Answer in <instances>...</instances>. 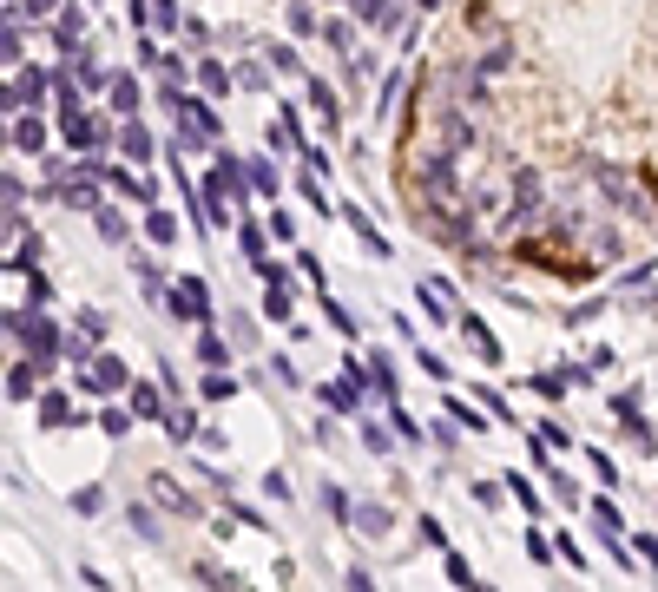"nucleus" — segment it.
<instances>
[{
  "label": "nucleus",
  "instance_id": "f257e3e1",
  "mask_svg": "<svg viewBox=\"0 0 658 592\" xmlns=\"http://www.w3.org/2000/svg\"><path fill=\"white\" fill-rule=\"evenodd\" d=\"M586 178H593V191H599V198L612 204V211H619V218H632V224H645V218H652V204H645V191L632 185V178L619 172V165H593Z\"/></svg>",
  "mask_w": 658,
  "mask_h": 592
},
{
  "label": "nucleus",
  "instance_id": "f03ea898",
  "mask_svg": "<svg viewBox=\"0 0 658 592\" xmlns=\"http://www.w3.org/2000/svg\"><path fill=\"white\" fill-rule=\"evenodd\" d=\"M540 204H547V178L533 172V165H520V172H514V198H507L501 224H507V231H514V224H533V218H540Z\"/></svg>",
  "mask_w": 658,
  "mask_h": 592
},
{
  "label": "nucleus",
  "instance_id": "7ed1b4c3",
  "mask_svg": "<svg viewBox=\"0 0 658 592\" xmlns=\"http://www.w3.org/2000/svg\"><path fill=\"white\" fill-rule=\"evenodd\" d=\"M7 329H14V336H20V329H27V349H33V356H40V362H47L53 349H60V329H53V323H47V316H40V310H33V316H7Z\"/></svg>",
  "mask_w": 658,
  "mask_h": 592
},
{
  "label": "nucleus",
  "instance_id": "20e7f679",
  "mask_svg": "<svg viewBox=\"0 0 658 592\" xmlns=\"http://www.w3.org/2000/svg\"><path fill=\"white\" fill-rule=\"evenodd\" d=\"M172 310L178 316H198V323H204V316H211V296H204V283H178V290H172Z\"/></svg>",
  "mask_w": 658,
  "mask_h": 592
},
{
  "label": "nucleus",
  "instance_id": "39448f33",
  "mask_svg": "<svg viewBox=\"0 0 658 592\" xmlns=\"http://www.w3.org/2000/svg\"><path fill=\"white\" fill-rule=\"evenodd\" d=\"M593 527L606 533V546L619 553V560H626V546H619V533H626V520H619V507H612V500H593Z\"/></svg>",
  "mask_w": 658,
  "mask_h": 592
},
{
  "label": "nucleus",
  "instance_id": "423d86ee",
  "mask_svg": "<svg viewBox=\"0 0 658 592\" xmlns=\"http://www.w3.org/2000/svg\"><path fill=\"white\" fill-rule=\"evenodd\" d=\"M119 145H126V158H132V165H145V158L158 152V145H152V132H145V125H139V112H132V119H126V132H119Z\"/></svg>",
  "mask_w": 658,
  "mask_h": 592
},
{
  "label": "nucleus",
  "instance_id": "0eeeda50",
  "mask_svg": "<svg viewBox=\"0 0 658 592\" xmlns=\"http://www.w3.org/2000/svg\"><path fill=\"white\" fill-rule=\"evenodd\" d=\"M60 198L73 204V211H86V218H93V211H99V191L86 185V178H66V185H60Z\"/></svg>",
  "mask_w": 658,
  "mask_h": 592
},
{
  "label": "nucleus",
  "instance_id": "6e6552de",
  "mask_svg": "<svg viewBox=\"0 0 658 592\" xmlns=\"http://www.w3.org/2000/svg\"><path fill=\"white\" fill-rule=\"evenodd\" d=\"M33 375H40V356H33V362H14V369H7V395H14V402H27V395H33Z\"/></svg>",
  "mask_w": 658,
  "mask_h": 592
},
{
  "label": "nucleus",
  "instance_id": "1a4fd4ad",
  "mask_svg": "<svg viewBox=\"0 0 658 592\" xmlns=\"http://www.w3.org/2000/svg\"><path fill=\"white\" fill-rule=\"evenodd\" d=\"M145 237H152V244H178V224H172V211H145Z\"/></svg>",
  "mask_w": 658,
  "mask_h": 592
},
{
  "label": "nucleus",
  "instance_id": "9d476101",
  "mask_svg": "<svg viewBox=\"0 0 658 592\" xmlns=\"http://www.w3.org/2000/svg\"><path fill=\"white\" fill-rule=\"evenodd\" d=\"M356 527L369 533V540H382V533H389V507H376V500H369V507H356Z\"/></svg>",
  "mask_w": 658,
  "mask_h": 592
},
{
  "label": "nucleus",
  "instance_id": "9b49d317",
  "mask_svg": "<svg viewBox=\"0 0 658 592\" xmlns=\"http://www.w3.org/2000/svg\"><path fill=\"white\" fill-rule=\"evenodd\" d=\"M14 145H20V152H40V145H47V125H40V119H14Z\"/></svg>",
  "mask_w": 658,
  "mask_h": 592
},
{
  "label": "nucleus",
  "instance_id": "f8f14e48",
  "mask_svg": "<svg viewBox=\"0 0 658 592\" xmlns=\"http://www.w3.org/2000/svg\"><path fill=\"white\" fill-rule=\"evenodd\" d=\"M152 494H158V507H172V514H191V494H178L165 474H152Z\"/></svg>",
  "mask_w": 658,
  "mask_h": 592
},
{
  "label": "nucleus",
  "instance_id": "ddd939ff",
  "mask_svg": "<svg viewBox=\"0 0 658 592\" xmlns=\"http://www.w3.org/2000/svg\"><path fill=\"white\" fill-rule=\"evenodd\" d=\"M323 40H329L336 53H343V60L356 53V33H349V20H323Z\"/></svg>",
  "mask_w": 658,
  "mask_h": 592
},
{
  "label": "nucleus",
  "instance_id": "4468645a",
  "mask_svg": "<svg viewBox=\"0 0 658 592\" xmlns=\"http://www.w3.org/2000/svg\"><path fill=\"white\" fill-rule=\"evenodd\" d=\"M106 99H112L119 112H126V119L139 112V86H132V79H112V86H106Z\"/></svg>",
  "mask_w": 658,
  "mask_h": 592
},
{
  "label": "nucleus",
  "instance_id": "2eb2a0df",
  "mask_svg": "<svg viewBox=\"0 0 658 592\" xmlns=\"http://www.w3.org/2000/svg\"><path fill=\"white\" fill-rule=\"evenodd\" d=\"M53 7H60V0H7V20H20V14H27V20H47Z\"/></svg>",
  "mask_w": 658,
  "mask_h": 592
},
{
  "label": "nucleus",
  "instance_id": "dca6fc26",
  "mask_svg": "<svg viewBox=\"0 0 658 592\" xmlns=\"http://www.w3.org/2000/svg\"><path fill=\"white\" fill-rule=\"evenodd\" d=\"M566 382H573L566 369H547V375H533V389L547 395V402H560V395H566Z\"/></svg>",
  "mask_w": 658,
  "mask_h": 592
},
{
  "label": "nucleus",
  "instance_id": "f3484780",
  "mask_svg": "<svg viewBox=\"0 0 658 592\" xmlns=\"http://www.w3.org/2000/svg\"><path fill=\"white\" fill-rule=\"evenodd\" d=\"M264 316H270V323H290V290H283V283H270V296H264Z\"/></svg>",
  "mask_w": 658,
  "mask_h": 592
},
{
  "label": "nucleus",
  "instance_id": "a211bd4d",
  "mask_svg": "<svg viewBox=\"0 0 658 592\" xmlns=\"http://www.w3.org/2000/svg\"><path fill=\"white\" fill-rule=\"evenodd\" d=\"M310 106H316V112H323V119H329V125L343 119V112H336V93H329L323 79H310Z\"/></svg>",
  "mask_w": 658,
  "mask_h": 592
},
{
  "label": "nucleus",
  "instance_id": "6ab92c4d",
  "mask_svg": "<svg viewBox=\"0 0 658 592\" xmlns=\"http://www.w3.org/2000/svg\"><path fill=\"white\" fill-rule=\"evenodd\" d=\"M126 527H132V533H139V540H145V546H158V520H152V514H145V507H132V514H126Z\"/></svg>",
  "mask_w": 658,
  "mask_h": 592
},
{
  "label": "nucleus",
  "instance_id": "aec40b11",
  "mask_svg": "<svg viewBox=\"0 0 658 592\" xmlns=\"http://www.w3.org/2000/svg\"><path fill=\"white\" fill-rule=\"evenodd\" d=\"M237 86H244V93H264V86H270V73H264L257 60H244V66H237Z\"/></svg>",
  "mask_w": 658,
  "mask_h": 592
},
{
  "label": "nucleus",
  "instance_id": "412c9836",
  "mask_svg": "<svg viewBox=\"0 0 658 592\" xmlns=\"http://www.w3.org/2000/svg\"><path fill=\"white\" fill-rule=\"evenodd\" d=\"M198 79H204V93H224V86H231V73H224L218 60H198Z\"/></svg>",
  "mask_w": 658,
  "mask_h": 592
},
{
  "label": "nucleus",
  "instance_id": "4be33fe9",
  "mask_svg": "<svg viewBox=\"0 0 658 592\" xmlns=\"http://www.w3.org/2000/svg\"><path fill=\"white\" fill-rule=\"evenodd\" d=\"M79 33H86V14H66V20H60V33H53V40H60V47L73 53V47H79Z\"/></svg>",
  "mask_w": 658,
  "mask_h": 592
},
{
  "label": "nucleus",
  "instance_id": "5701e85b",
  "mask_svg": "<svg viewBox=\"0 0 658 592\" xmlns=\"http://www.w3.org/2000/svg\"><path fill=\"white\" fill-rule=\"evenodd\" d=\"M251 191H264V198L277 191V165H270V158H257V165H251Z\"/></svg>",
  "mask_w": 658,
  "mask_h": 592
},
{
  "label": "nucleus",
  "instance_id": "b1692460",
  "mask_svg": "<svg viewBox=\"0 0 658 592\" xmlns=\"http://www.w3.org/2000/svg\"><path fill=\"white\" fill-rule=\"evenodd\" d=\"M356 395H362L356 382H336V389H323V402H329V408H343V415H349V408H356Z\"/></svg>",
  "mask_w": 658,
  "mask_h": 592
},
{
  "label": "nucleus",
  "instance_id": "393cba45",
  "mask_svg": "<svg viewBox=\"0 0 658 592\" xmlns=\"http://www.w3.org/2000/svg\"><path fill=\"white\" fill-rule=\"evenodd\" d=\"M66 415H73L66 395H47V402H40V421H47V428H66Z\"/></svg>",
  "mask_w": 658,
  "mask_h": 592
},
{
  "label": "nucleus",
  "instance_id": "a878e982",
  "mask_svg": "<svg viewBox=\"0 0 658 592\" xmlns=\"http://www.w3.org/2000/svg\"><path fill=\"white\" fill-rule=\"evenodd\" d=\"M79 86H86V93H106L112 79H106V73H99V66H93V60H86V53H79Z\"/></svg>",
  "mask_w": 658,
  "mask_h": 592
},
{
  "label": "nucleus",
  "instance_id": "bb28decb",
  "mask_svg": "<svg viewBox=\"0 0 658 592\" xmlns=\"http://www.w3.org/2000/svg\"><path fill=\"white\" fill-rule=\"evenodd\" d=\"M237 244L251 250V264H264V231H257V224H237Z\"/></svg>",
  "mask_w": 658,
  "mask_h": 592
},
{
  "label": "nucleus",
  "instance_id": "cd10ccee",
  "mask_svg": "<svg viewBox=\"0 0 658 592\" xmlns=\"http://www.w3.org/2000/svg\"><path fill=\"white\" fill-rule=\"evenodd\" d=\"M165 435H172V441H191V435H198V415H191V408H178V415H172V428H165Z\"/></svg>",
  "mask_w": 658,
  "mask_h": 592
},
{
  "label": "nucleus",
  "instance_id": "c85d7f7f",
  "mask_svg": "<svg viewBox=\"0 0 658 592\" xmlns=\"http://www.w3.org/2000/svg\"><path fill=\"white\" fill-rule=\"evenodd\" d=\"M362 448H369V454H389V428H376V421H362Z\"/></svg>",
  "mask_w": 658,
  "mask_h": 592
},
{
  "label": "nucleus",
  "instance_id": "c756f323",
  "mask_svg": "<svg viewBox=\"0 0 658 592\" xmlns=\"http://www.w3.org/2000/svg\"><path fill=\"white\" fill-rule=\"evenodd\" d=\"M93 218H99V231H106V237H112V244H119V237H126V218H119V211H106V204H99Z\"/></svg>",
  "mask_w": 658,
  "mask_h": 592
},
{
  "label": "nucleus",
  "instance_id": "7c9ffc66",
  "mask_svg": "<svg viewBox=\"0 0 658 592\" xmlns=\"http://www.w3.org/2000/svg\"><path fill=\"white\" fill-rule=\"evenodd\" d=\"M323 507H329L336 520H356V507H349V494H343V487H329V494H323Z\"/></svg>",
  "mask_w": 658,
  "mask_h": 592
},
{
  "label": "nucleus",
  "instance_id": "2f4dec72",
  "mask_svg": "<svg viewBox=\"0 0 658 592\" xmlns=\"http://www.w3.org/2000/svg\"><path fill=\"white\" fill-rule=\"evenodd\" d=\"M152 20H158V27H165V33H172V27H178V20H185V14H178V0H152Z\"/></svg>",
  "mask_w": 658,
  "mask_h": 592
},
{
  "label": "nucleus",
  "instance_id": "473e14b6",
  "mask_svg": "<svg viewBox=\"0 0 658 592\" xmlns=\"http://www.w3.org/2000/svg\"><path fill=\"white\" fill-rule=\"evenodd\" d=\"M198 356L211 362V369H224V336H198Z\"/></svg>",
  "mask_w": 658,
  "mask_h": 592
},
{
  "label": "nucleus",
  "instance_id": "72a5a7b5",
  "mask_svg": "<svg viewBox=\"0 0 658 592\" xmlns=\"http://www.w3.org/2000/svg\"><path fill=\"white\" fill-rule=\"evenodd\" d=\"M290 33H316V14L303 7V0H290Z\"/></svg>",
  "mask_w": 658,
  "mask_h": 592
},
{
  "label": "nucleus",
  "instance_id": "f704fd0d",
  "mask_svg": "<svg viewBox=\"0 0 658 592\" xmlns=\"http://www.w3.org/2000/svg\"><path fill=\"white\" fill-rule=\"evenodd\" d=\"M231 389H237L231 375H204V395H211V402H224V395H231Z\"/></svg>",
  "mask_w": 658,
  "mask_h": 592
},
{
  "label": "nucleus",
  "instance_id": "c9c22d12",
  "mask_svg": "<svg viewBox=\"0 0 658 592\" xmlns=\"http://www.w3.org/2000/svg\"><path fill=\"white\" fill-rule=\"evenodd\" d=\"M448 415H455L461 428H481V408H468V402H448Z\"/></svg>",
  "mask_w": 658,
  "mask_h": 592
},
{
  "label": "nucleus",
  "instance_id": "e433bc0d",
  "mask_svg": "<svg viewBox=\"0 0 658 592\" xmlns=\"http://www.w3.org/2000/svg\"><path fill=\"white\" fill-rule=\"evenodd\" d=\"M448 579H455V586H474V573H468V560H461V553H448Z\"/></svg>",
  "mask_w": 658,
  "mask_h": 592
},
{
  "label": "nucleus",
  "instance_id": "4c0bfd02",
  "mask_svg": "<svg viewBox=\"0 0 658 592\" xmlns=\"http://www.w3.org/2000/svg\"><path fill=\"white\" fill-rule=\"evenodd\" d=\"M632 553H639L645 566H658V533H639V546H632Z\"/></svg>",
  "mask_w": 658,
  "mask_h": 592
},
{
  "label": "nucleus",
  "instance_id": "58836bf2",
  "mask_svg": "<svg viewBox=\"0 0 658 592\" xmlns=\"http://www.w3.org/2000/svg\"><path fill=\"white\" fill-rule=\"evenodd\" d=\"M422 7H441V0H422Z\"/></svg>",
  "mask_w": 658,
  "mask_h": 592
}]
</instances>
